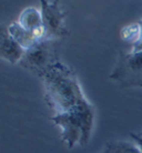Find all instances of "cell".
Here are the masks:
<instances>
[{
  "mask_svg": "<svg viewBox=\"0 0 142 153\" xmlns=\"http://www.w3.org/2000/svg\"><path fill=\"white\" fill-rule=\"evenodd\" d=\"M42 76L47 100L57 113L71 111L87 100L72 71L60 62L52 63Z\"/></svg>",
  "mask_w": 142,
  "mask_h": 153,
  "instance_id": "obj_1",
  "label": "cell"
},
{
  "mask_svg": "<svg viewBox=\"0 0 142 153\" xmlns=\"http://www.w3.org/2000/svg\"><path fill=\"white\" fill-rule=\"evenodd\" d=\"M51 121L61 129V140L67 143L69 149L81 143L82 126L80 118L76 111L61 112L51 118Z\"/></svg>",
  "mask_w": 142,
  "mask_h": 153,
  "instance_id": "obj_2",
  "label": "cell"
},
{
  "mask_svg": "<svg viewBox=\"0 0 142 153\" xmlns=\"http://www.w3.org/2000/svg\"><path fill=\"white\" fill-rule=\"evenodd\" d=\"M20 62L28 69L45 72L50 65L54 63L52 61V50L50 48L49 40L39 42L32 48L26 50Z\"/></svg>",
  "mask_w": 142,
  "mask_h": 153,
  "instance_id": "obj_3",
  "label": "cell"
},
{
  "mask_svg": "<svg viewBox=\"0 0 142 153\" xmlns=\"http://www.w3.org/2000/svg\"><path fill=\"white\" fill-rule=\"evenodd\" d=\"M40 4L43 27L46 28L49 39L65 35V15L58 7L57 1L50 2L48 0H40Z\"/></svg>",
  "mask_w": 142,
  "mask_h": 153,
  "instance_id": "obj_4",
  "label": "cell"
},
{
  "mask_svg": "<svg viewBox=\"0 0 142 153\" xmlns=\"http://www.w3.org/2000/svg\"><path fill=\"white\" fill-rule=\"evenodd\" d=\"M7 30L9 32V35L11 36L25 50L30 49L39 42L49 40L48 32H47L45 27L38 28L33 31H29L21 27L18 22H12L8 27Z\"/></svg>",
  "mask_w": 142,
  "mask_h": 153,
  "instance_id": "obj_5",
  "label": "cell"
},
{
  "mask_svg": "<svg viewBox=\"0 0 142 153\" xmlns=\"http://www.w3.org/2000/svg\"><path fill=\"white\" fill-rule=\"evenodd\" d=\"M142 76V51L124 54L119 62L118 68L114 70L112 78L123 79L127 76Z\"/></svg>",
  "mask_w": 142,
  "mask_h": 153,
  "instance_id": "obj_6",
  "label": "cell"
},
{
  "mask_svg": "<svg viewBox=\"0 0 142 153\" xmlns=\"http://www.w3.org/2000/svg\"><path fill=\"white\" fill-rule=\"evenodd\" d=\"M26 50L20 46L11 36L9 35L8 30L1 31L0 38V56L2 59L11 65L20 62L25 56Z\"/></svg>",
  "mask_w": 142,
  "mask_h": 153,
  "instance_id": "obj_7",
  "label": "cell"
},
{
  "mask_svg": "<svg viewBox=\"0 0 142 153\" xmlns=\"http://www.w3.org/2000/svg\"><path fill=\"white\" fill-rule=\"evenodd\" d=\"M17 22L19 23L22 28H25L26 30L29 31H33L38 28L43 27L41 10H38L33 7L26 8L20 13Z\"/></svg>",
  "mask_w": 142,
  "mask_h": 153,
  "instance_id": "obj_8",
  "label": "cell"
},
{
  "mask_svg": "<svg viewBox=\"0 0 142 153\" xmlns=\"http://www.w3.org/2000/svg\"><path fill=\"white\" fill-rule=\"evenodd\" d=\"M120 36H121V39L123 41L132 43V46H135V43H138L142 38L141 22L128 25L127 27H124L121 30Z\"/></svg>",
  "mask_w": 142,
  "mask_h": 153,
  "instance_id": "obj_9",
  "label": "cell"
},
{
  "mask_svg": "<svg viewBox=\"0 0 142 153\" xmlns=\"http://www.w3.org/2000/svg\"><path fill=\"white\" fill-rule=\"evenodd\" d=\"M103 153H142L141 150L135 146L128 142H119L113 143L108 146V149Z\"/></svg>",
  "mask_w": 142,
  "mask_h": 153,
  "instance_id": "obj_10",
  "label": "cell"
},
{
  "mask_svg": "<svg viewBox=\"0 0 142 153\" xmlns=\"http://www.w3.org/2000/svg\"><path fill=\"white\" fill-rule=\"evenodd\" d=\"M141 26H142V21H141ZM137 51H142V38L138 43H135V46H133L132 52H137Z\"/></svg>",
  "mask_w": 142,
  "mask_h": 153,
  "instance_id": "obj_11",
  "label": "cell"
},
{
  "mask_svg": "<svg viewBox=\"0 0 142 153\" xmlns=\"http://www.w3.org/2000/svg\"><path fill=\"white\" fill-rule=\"evenodd\" d=\"M140 87H141V88H142V84H141V85H140Z\"/></svg>",
  "mask_w": 142,
  "mask_h": 153,
  "instance_id": "obj_12",
  "label": "cell"
}]
</instances>
